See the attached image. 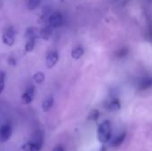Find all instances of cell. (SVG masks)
I'll return each instance as SVG.
<instances>
[{
	"label": "cell",
	"instance_id": "12",
	"mask_svg": "<svg viewBox=\"0 0 152 151\" xmlns=\"http://www.w3.org/2000/svg\"><path fill=\"white\" fill-rule=\"evenodd\" d=\"M120 108H121V104H120V102H119V101H118V99L112 100V101L108 104V106H107V109H108L110 111H113V112H114V111L119 110Z\"/></svg>",
	"mask_w": 152,
	"mask_h": 151
},
{
	"label": "cell",
	"instance_id": "19",
	"mask_svg": "<svg viewBox=\"0 0 152 151\" xmlns=\"http://www.w3.org/2000/svg\"><path fill=\"white\" fill-rule=\"evenodd\" d=\"M127 53H128V50H127L126 48H122V49H120L119 51H118L117 56L119 57V58H122V57L126 56V55L127 54Z\"/></svg>",
	"mask_w": 152,
	"mask_h": 151
},
{
	"label": "cell",
	"instance_id": "16",
	"mask_svg": "<svg viewBox=\"0 0 152 151\" xmlns=\"http://www.w3.org/2000/svg\"><path fill=\"white\" fill-rule=\"evenodd\" d=\"M41 3V0H28V10L32 11L37 9Z\"/></svg>",
	"mask_w": 152,
	"mask_h": 151
},
{
	"label": "cell",
	"instance_id": "8",
	"mask_svg": "<svg viewBox=\"0 0 152 151\" xmlns=\"http://www.w3.org/2000/svg\"><path fill=\"white\" fill-rule=\"evenodd\" d=\"M52 33H53V28L48 25L44 27L41 30H39V36L44 40H48L51 37Z\"/></svg>",
	"mask_w": 152,
	"mask_h": 151
},
{
	"label": "cell",
	"instance_id": "10",
	"mask_svg": "<svg viewBox=\"0 0 152 151\" xmlns=\"http://www.w3.org/2000/svg\"><path fill=\"white\" fill-rule=\"evenodd\" d=\"M53 103H54V99L53 97H49L47 98L46 100H45L43 101V104H42V109H43V111L44 112H48L53 106Z\"/></svg>",
	"mask_w": 152,
	"mask_h": 151
},
{
	"label": "cell",
	"instance_id": "9",
	"mask_svg": "<svg viewBox=\"0 0 152 151\" xmlns=\"http://www.w3.org/2000/svg\"><path fill=\"white\" fill-rule=\"evenodd\" d=\"M39 36V31L36 28H28L26 30L25 33V37L27 39H35Z\"/></svg>",
	"mask_w": 152,
	"mask_h": 151
},
{
	"label": "cell",
	"instance_id": "4",
	"mask_svg": "<svg viewBox=\"0 0 152 151\" xmlns=\"http://www.w3.org/2000/svg\"><path fill=\"white\" fill-rule=\"evenodd\" d=\"M2 40H3V43L8 46L13 45V44L15 42L14 29L12 28H8L7 29H5V31L4 32V34L2 36Z\"/></svg>",
	"mask_w": 152,
	"mask_h": 151
},
{
	"label": "cell",
	"instance_id": "7",
	"mask_svg": "<svg viewBox=\"0 0 152 151\" xmlns=\"http://www.w3.org/2000/svg\"><path fill=\"white\" fill-rule=\"evenodd\" d=\"M59 60V55L57 52H51L46 56V67L48 69H52L57 63Z\"/></svg>",
	"mask_w": 152,
	"mask_h": 151
},
{
	"label": "cell",
	"instance_id": "15",
	"mask_svg": "<svg viewBox=\"0 0 152 151\" xmlns=\"http://www.w3.org/2000/svg\"><path fill=\"white\" fill-rule=\"evenodd\" d=\"M35 44H36L35 39H28L26 42V44H25V51L27 53L32 52L35 47Z\"/></svg>",
	"mask_w": 152,
	"mask_h": 151
},
{
	"label": "cell",
	"instance_id": "5",
	"mask_svg": "<svg viewBox=\"0 0 152 151\" xmlns=\"http://www.w3.org/2000/svg\"><path fill=\"white\" fill-rule=\"evenodd\" d=\"M34 95H35V87L34 86H30L29 88H28L26 90V92L21 96V102H22V104L27 105V104L31 103L33 99H34Z\"/></svg>",
	"mask_w": 152,
	"mask_h": 151
},
{
	"label": "cell",
	"instance_id": "6",
	"mask_svg": "<svg viewBox=\"0 0 152 151\" xmlns=\"http://www.w3.org/2000/svg\"><path fill=\"white\" fill-rule=\"evenodd\" d=\"M12 135V128L9 125H4L0 128V140L2 142H7Z\"/></svg>",
	"mask_w": 152,
	"mask_h": 151
},
{
	"label": "cell",
	"instance_id": "18",
	"mask_svg": "<svg viewBox=\"0 0 152 151\" xmlns=\"http://www.w3.org/2000/svg\"><path fill=\"white\" fill-rule=\"evenodd\" d=\"M33 78H34V81L37 83V84H42L44 81H45V75L42 73V72H37L35 75H34V77H33Z\"/></svg>",
	"mask_w": 152,
	"mask_h": 151
},
{
	"label": "cell",
	"instance_id": "23",
	"mask_svg": "<svg viewBox=\"0 0 152 151\" xmlns=\"http://www.w3.org/2000/svg\"><path fill=\"white\" fill-rule=\"evenodd\" d=\"M53 151H64V150L61 146H57L56 148H54V150Z\"/></svg>",
	"mask_w": 152,
	"mask_h": 151
},
{
	"label": "cell",
	"instance_id": "22",
	"mask_svg": "<svg viewBox=\"0 0 152 151\" xmlns=\"http://www.w3.org/2000/svg\"><path fill=\"white\" fill-rule=\"evenodd\" d=\"M5 77V74L2 71H0V81H4Z\"/></svg>",
	"mask_w": 152,
	"mask_h": 151
},
{
	"label": "cell",
	"instance_id": "11",
	"mask_svg": "<svg viewBox=\"0 0 152 151\" xmlns=\"http://www.w3.org/2000/svg\"><path fill=\"white\" fill-rule=\"evenodd\" d=\"M84 53H85V51L82 46H77L71 51V57L74 60H78L83 56Z\"/></svg>",
	"mask_w": 152,
	"mask_h": 151
},
{
	"label": "cell",
	"instance_id": "13",
	"mask_svg": "<svg viewBox=\"0 0 152 151\" xmlns=\"http://www.w3.org/2000/svg\"><path fill=\"white\" fill-rule=\"evenodd\" d=\"M126 133H122L121 134H119V135L111 142V146L114 147V148H118V147H119L120 145H122V143L124 142V141H125V139H126Z\"/></svg>",
	"mask_w": 152,
	"mask_h": 151
},
{
	"label": "cell",
	"instance_id": "20",
	"mask_svg": "<svg viewBox=\"0 0 152 151\" xmlns=\"http://www.w3.org/2000/svg\"><path fill=\"white\" fill-rule=\"evenodd\" d=\"M7 62H8V64H9V65L13 66V67L16 65V61H15V59H14V58H12V57H9V58H8V60H7Z\"/></svg>",
	"mask_w": 152,
	"mask_h": 151
},
{
	"label": "cell",
	"instance_id": "3",
	"mask_svg": "<svg viewBox=\"0 0 152 151\" xmlns=\"http://www.w3.org/2000/svg\"><path fill=\"white\" fill-rule=\"evenodd\" d=\"M48 23L52 28H56L61 27L63 23L62 14L59 12H55L51 13L49 18H48Z\"/></svg>",
	"mask_w": 152,
	"mask_h": 151
},
{
	"label": "cell",
	"instance_id": "17",
	"mask_svg": "<svg viewBox=\"0 0 152 151\" xmlns=\"http://www.w3.org/2000/svg\"><path fill=\"white\" fill-rule=\"evenodd\" d=\"M99 117H100V112L98 109H93L88 115V119L91 121H97Z\"/></svg>",
	"mask_w": 152,
	"mask_h": 151
},
{
	"label": "cell",
	"instance_id": "2",
	"mask_svg": "<svg viewBox=\"0 0 152 151\" xmlns=\"http://www.w3.org/2000/svg\"><path fill=\"white\" fill-rule=\"evenodd\" d=\"M97 137L101 143H106L111 137V123L109 120L102 122L97 131Z\"/></svg>",
	"mask_w": 152,
	"mask_h": 151
},
{
	"label": "cell",
	"instance_id": "21",
	"mask_svg": "<svg viewBox=\"0 0 152 151\" xmlns=\"http://www.w3.org/2000/svg\"><path fill=\"white\" fill-rule=\"evenodd\" d=\"M4 81H0V93L4 91Z\"/></svg>",
	"mask_w": 152,
	"mask_h": 151
},
{
	"label": "cell",
	"instance_id": "1",
	"mask_svg": "<svg viewBox=\"0 0 152 151\" xmlns=\"http://www.w3.org/2000/svg\"><path fill=\"white\" fill-rule=\"evenodd\" d=\"M44 134L41 131L35 132L30 140L23 146L24 151H40L43 147Z\"/></svg>",
	"mask_w": 152,
	"mask_h": 151
},
{
	"label": "cell",
	"instance_id": "14",
	"mask_svg": "<svg viewBox=\"0 0 152 151\" xmlns=\"http://www.w3.org/2000/svg\"><path fill=\"white\" fill-rule=\"evenodd\" d=\"M152 85V81L151 77H148V78H143L140 84V89L141 90H146V89H149L151 88Z\"/></svg>",
	"mask_w": 152,
	"mask_h": 151
}]
</instances>
